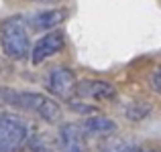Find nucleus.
I'll use <instances>...</instances> for the list:
<instances>
[{
	"label": "nucleus",
	"mask_w": 161,
	"mask_h": 152,
	"mask_svg": "<svg viewBox=\"0 0 161 152\" xmlns=\"http://www.w3.org/2000/svg\"><path fill=\"white\" fill-rule=\"evenodd\" d=\"M74 94L96 101H110L116 98V87L102 79H82V81H75Z\"/></svg>",
	"instance_id": "39448f33"
},
{
	"label": "nucleus",
	"mask_w": 161,
	"mask_h": 152,
	"mask_svg": "<svg viewBox=\"0 0 161 152\" xmlns=\"http://www.w3.org/2000/svg\"><path fill=\"white\" fill-rule=\"evenodd\" d=\"M63 49V35L61 33H47L43 39L37 41V45L33 47V53H31V59L35 65L43 63L45 59L57 55L59 51Z\"/></svg>",
	"instance_id": "423d86ee"
},
{
	"label": "nucleus",
	"mask_w": 161,
	"mask_h": 152,
	"mask_svg": "<svg viewBox=\"0 0 161 152\" xmlns=\"http://www.w3.org/2000/svg\"><path fill=\"white\" fill-rule=\"evenodd\" d=\"M65 18V12L63 10H43L37 12L29 18V27L33 31H49V28H55L61 20Z\"/></svg>",
	"instance_id": "6e6552de"
},
{
	"label": "nucleus",
	"mask_w": 161,
	"mask_h": 152,
	"mask_svg": "<svg viewBox=\"0 0 161 152\" xmlns=\"http://www.w3.org/2000/svg\"><path fill=\"white\" fill-rule=\"evenodd\" d=\"M147 152H159V150H147Z\"/></svg>",
	"instance_id": "2eb2a0df"
},
{
	"label": "nucleus",
	"mask_w": 161,
	"mask_h": 152,
	"mask_svg": "<svg viewBox=\"0 0 161 152\" xmlns=\"http://www.w3.org/2000/svg\"><path fill=\"white\" fill-rule=\"evenodd\" d=\"M29 140V124L23 118L0 112V152H19Z\"/></svg>",
	"instance_id": "7ed1b4c3"
},
{
	"label": "nucleus",
	"mask_w": 161,
	"mask_h": 152,
	"mask_svg": "<svg viewBox=\"0 0 161 152\" xmlns=\"http://www.w3.org/2000/svg\"><path fill=\"white\" fill-rule=\"evenodd\" d=\"M100 152H143L139 146H135L133 142L118 140V138H106L100 144Z\"/></svg>",
	"instance_id": "9b49d317"
},
{
	"label": "nucleus",
	"mask_w": 161,
	"mask_h": 152,
	"mask_svg": "<svg viewBox=\"0 0 161 152\" xmlns=\"http://www.w3.org/2000/svg\"><path fill=\"white\" fill-rule=\"evenodd\" d=\"M84 130L82 126L78 124H65L61 126V130H59V144H61V148L65 152H74V150H82L84 148Z\"/></svg>",
	"instance_id": "0eeeda50"
},
{
	"label": "nucleus",
	"mask_w": 161,
	"mask_h": 152,
	"mask_svg": "<svg viewBox=\"0 0 161 152\" xmlns=\"http://www.w3.org/2000/svg\"><path fill=\"white\" fill-rule=\"evenodd\" d=\"M0 43L4 53L10 59H25L29 57V35L23 18L14 16L2 23L0 27Z\"/></svg>",
	"instance_id": "f03ea898"
},
{
	"label": "nucleus",
	"mask_w": 161,
	"mask_h": 152,
	"mask_svg": "<svg viewBox=\"0 0 161 152\" xmlns=\"http://www.w3.org/2000/svg\"><path fill=\"white\" fill-rule=\"evenodd\" d=\"M151 112V105L147 104V101H130V104H126L125 108V114L129 120L133 122H141L143 118H147Z\"/></svg>",
	"instance_id": "f8f14e48"
},
{
	"label": "nucleus",
	"mask_w": 161,
	"mask_h": 152,
	"mask_svg": "<svg viewBox=\"0 0 161 152\" xmlns=\"http://www.w3.org/2000/svg\"><path fill=\"white\" fill-rule=\"evenodd\" d=\"M82 130L86 136H104V134L116 132V122L104 116H90L88 120H84Z\"/></svg>",
	"instance_id": "1a4fd4ad"
},
{
	"label": "nucleus",
	"mask_w": 161,
	"mask_h": 152,
	"mask_svg": "<svg viewBox=\"0 0 161 152\" xmlns=\"http://www.w3.org/2000/svg\"><path fill=\"white\" fill-rule=\"evenodd\" d=\"M69 108L74 109V112H80V114H92V112H96V108H92V105H84L82 101H69Z\"/></svg>",
	"instance_id": "ddd939ff"
},
{
	"label": "nucleus",
	"mask_w": 161,
	"mask_h": 152,
	"mask_svg": "<svg viewBox=\"0 0 161 152\" xmlns=\"http://www.w3.org/2000/svg\"><path fill=\"white\" fill-rule=\"evenodd\" d=\"M75 75L67 67H55L47 75V89L59 99H69L75 89Z\"/></svg>",
	"instance_id": "20e7f679"
},
{
	"label": "nucleus",
	"mask_w": 161,
	"mask_h": 152,
	"mask_svg": "<svg viewBox=\"0 0 161 152\" xmlns=\"http://www.w3.org/2000/svg\"><path fill=\"white\" fill-rule=\"evenodd\" d=\"M151 87L161 95V65L153 71V75H151Z\"/></svg>",
	"instance_id": "4468645a"
},
{
	"label": "nucleus",
	"mask_w": 161,
	"mask_h": 152,
	"mask_svg": "<svg viewBox=\"0 0 161 152\" xmlns=\"http://www.w3.org/2000/svg\"><path fill=\"white\" fill-rule=\"evenodd\" d=\"M12 108H20L25 112L37 114L41 120L49 122V124H55L61 120V108L57 101L45 98L43 94H35V91H14Z\"/></svg>",
	"instance_id": "f257e3e1"
},
{
	"label": "nucleus",
	"mask_w": 161,
	"mask_h": 152,
	"mask_svg": "<svg viewBox=\"0 0 161 152\" xmlns=\"http://www.w3.org/2000/svg\"><path fill=\"white\" fill-rule=\"evenodd\" d=\"M29 150L31 152H59L61 144L59 140H55L51 134L47 132H37L33 136H29Z\"/></svg>",
	"instance_id": "9d476101"
}]
</instances>
